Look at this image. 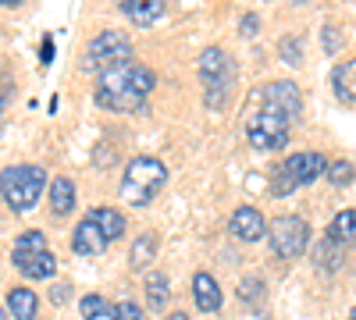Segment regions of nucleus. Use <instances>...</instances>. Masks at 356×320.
Here are the masks:
<instances>
[{
	"instance_id": "nucleus-1",
	"label": "nucleus",
	"mask_w": 356,
	"mask_h": 320,
	"mask_svg": "<svg viewBox=\"0 0 356 320\" xmlns=\"http://www.w3.org/2000/svg\"><path fill=\"white\" fill-rule=\"evenodd\" d=\"M154 85H157V75L146 65H132V61L114 65V68L100 71L97 103L114 114H132V110H143V100Z\"/></svg>"
},
{
	"instance_id": "nucleus-2",
	"label": "nucleus",
	"mask_w": 356,
	"mask_h": 320,
	"mask_svg": "<svg viewBox=\"0 0 356 320\" xmlns=\"http://www.w3.org/2000/svg\"><path fill=\"white\" fill-rule=\"evenodd\" d=\"M196 71H200V82H203V90H207V107H211V110H221V107L228 103L232 90H235L239 65H235L221 47H211V50H203Z\"/></svg>"
},
{
	"instance_id": "nucleus-3",
	"label": "nucleus",
	"mask_w": 356,
	"mask_h": 320,
	"mask_svg": "<svg viewBox=\"0 0 356 320\" xmlns=\"http://www.w3.org/2000/svg\"><path fill=\"white\" fill-rule=\"evenodd\" d=\"M47 185V171L36 164H11L0 171V192H4L11 210H33Z\"/></svg>"
},
{
	"instance_id": "nucleus-4",
	"label": "nucleus",
	"mask_w": 356,
	"mask_h": 320,
	"mask_svg": "<svg viewBox=\"0 0 356 320\" xmlns=\"http://www.w3.org/2000/svg\"><path fill=\"white\" fill-rule=\"evenodd\" d=\"M168 182V167L157 157H136L129 160L125 174H122V196L132 207H146Z\"/></svg>"
},
{
	"instance_id": "nucleus-5",
	"label": "nucleus",
	"mask_w": 356,
	"mask_h": 320,
	"mask_svg": "<svg viewBox=\"0 0 356 320\" xmlns=\"http://www.w3.org/2000/svg\"><path fill=\"white\" fill-rule=\"evenodd\" d=\"M324 171H328V160L321 153H314V150L310 153H292L271 174V196H292L300 185H310L314 178H321Z\"/></svg>"
},
{
	"instance_id": "nucleus-6",
	"label": "nucleus",
	"mask_w": 356,
	"mask_h": 320,
	"mask_svg": "<svg viewBox=\"0 0 356 320\" xmlns=\"http://www.w3.org/2000/svg\"><path fill=\"white\" fill-rule=\"evenodd\" d=\"M132 61V43L125 33L118 28H104L100 36H93L86 43V57H82V68L86 71H107L114 65H125Z\"/></svg>"
},
{
	"instance_id": "nucleus-7",
	"label": "nucleus",
	"mask_w": 356,
	"mask_h": 320,
	"mask_svg": "<svg viewBox=\"0 0 356 320\" xmlns=\"http://www.w3.org/2000/svg\"><path fill=\"white\" fill-rule=\"evenodd\" d=\"M289 132H292V121L282 118V114H271V110H253L246 118V139L260 153L289 146Z\"/></svg>"
},
{
	"instance_id": "nucleus-8",
	"label": "nucleus",
	"mask_w": 356,
	"mask_h": 320,
	"mask_svg": "<svg viewBox=\"0 0 356 320\" xmlns=\"http://www.w3.org/2000/svg\"><path fill=\"white\" fill-rule=\"evenodd\" d=\"M307 242H310V224L300 214H285V217H275L271 221V249L282 260L300 256L307 249Z\"/></svg>"
},
{
	"instance_id": "nucleus-9",
	"label": "nucleus",
	"mask_w": 356,
	"mask_h": 320,
	"mask_svg": "<svg viewBox=\"0 0 356 320\" xmlns=\"http://www.w3.org/2000/svg\"><path fill=\"white\" fill-rule=\"evenodd\" d=\"M257 96L264 100V110L282 114V118H289V121H296L300 110H303V96H300V90H296V82H289V78L267 82Z\"/></svg>"
},
{
	"instance_id": "nucleus-10",
	"label": "nucleus",
	"mask_w": 356,
	"mask_h": 320,
	"mask_svg": "<svg viewBox=\"0 0 356 320\" xmlns=\"http://www.w3.org/2000/svg\"><path fill=\"white\" fill-rule=\"evenodd\" d=\"M232 235L239 242H260L267 235V221L257 207H239L232 214Z\"/></svg>"
},
{
	"instance_id": "nucleus-11",
	"label": "nucleus",
	"mask_w": 356,
	"mask_h": 320,
	"mask_svg": "<svg viewBox=\"0 0 356 320\" xmlns=\"http://www.w3.org/2000/svg\"><path fill=\"white\" fill-rule=\"evenodd\" d=\"M72 249H75L79 256H100V253L107 249V239H104V231L97 228V221H89V217H86V221L75 228Z\"/></svg>"
},
{
	"instance_id": "nucleus-12",
	"label": "nucleus",
	"mask_w": 356,
	"mask_h": 320,
	"mask_svg": "<svg viewBox=\"0 0 356 320\" xmlns=\"http://www.w3.org/2000/svg\"><path fill=\"white\" fill-rule=\"evenodd\" d=\"M193 296H196L200 313H218V310H221V285L214 281V274L200 271V274L193 278Z\"/></svg>"
},
{
	"instance_id": "nucleus-13",
	"label": "nucleus",
	"mask_w": 356,
	"mask_h": 320,
	"mask_svg": "<svg viewBox=\"0 0 356 320\" xmlns=\"http://www.w3.org/2000/svg\"><path fill=\"white\" fill-rule=\"evenodd\" d=\"M36 310H40V299L33 288H11L8 292V313L15 320H36Z\"/></svg>"
},
{
	"instance_id": "nucleus-14",
	"label": "nucleus",
	"mask_w": 356,
	"mask_h": 320,
	"mask_svg": "<svg viewBox=\"0 0 356 320\" xmlns=\"http://www.w3.org/2000/svg\"><path fill=\"white\" fill-rule=\"evenodd\" d=\"M75 203H79L75 182H72V178H54V185H50V210H54L57 217H65V214H72Z\"/></svg>"
},
{
	"instance_id": "nucleus-15",
	"label": "nucleus",
	"mask_w": 356,
	"mask_h": 320,
	"mask_svg": "<svg viewBox=\"0 0 356 320\" xmlns=\"http://www.w3.org/2000/svg\"><path fill=\"white\" fill-rule=\"evenodd\" d=\"M43 249H47V235H43V231H22V235L15 239V246H11V264L18 267V264H25L29 256H36Z\"/></svg>"
},
{
	"instance_id": "nucleus-16",
	"label": "nucleus",
	"mask_w": 356,
	"mask_h": 320,
	"mask_svg": "<svg viewBox=\"0 0 356 320\" xmlns=\"http://www.w3.org/2000/svg\"><path fill=\"white\" fill-rule=\"evenodd\" d=\"M332 90L342 103H356V61H346L332 71Z\"/></svg>"
},
{
	"instance_id": "nucleus-17",
	"label": "nucleus",
	"mask_w": 356,
	"mask_h": 320,
	"mask_svg": "<svg viewBox=\"0 0 356 320\" xmlns=\"http://www.w3.org/2000/svg\"><path fill=\"white\" fill-rule=\"evenodd\" d=\"M18 271H22L29 281H47V278H54V271H57V260H54L50 249H43V253H36V256H29L25 264H18Z\"/></svg>"
},
{
	"instance_id": "nucleus-18",
	"label": "nucleus",
	"mask_w": 356,
	"mask_h": 320,
	"mask_svg": "<svg viewBox=\"0 0 356 320\" xmlns=\"http://www.w3.org/2000/svg\"><path fill=\"white\" fill-rule=\"evenodd\" d=\"M89 221H97V228L104 231V239L114 242V239H122L125 235V217L118 214L114 207H97L93 214H89Z\"/></svg>"
},
{
	"instance_id": "nucleus-19",
	"label": "nucleus",
	"mask_w": 356,
	"mask_h": 320,
	"mask_svg": "<svg viewBox=\"0 0 356 320\" xmlns=\"http://www.w3.org/2000/svg\"><path fill=\"white\" fill-rule=\"evenodd\" d=\"M125 15L132 18V25H139V28H150V25H154V22L164 15V0H132Z\"/></svg>"
},
{
	"instance_id": "nucleus-20",
	"label": "nucleus",
	"mask_w": 356,
	"mask_h": 320,
	"mask_svg": "<svg viewBox=\"0 0 356 320\" xmlns=\"http://www.w3.org/2000/svg\"><path fill=\"white\" fill-rule=\"evenodd\" d=\"M79 313L82 320H118V306H111L104 296H82Z\"/></svg>"
},
{
	"instance_id": "nucleus-21",
	"label": "nucleus",
	"mask_w": 356,
	"mask_h": 320,
	"mask_svg": "<svg viewBox=\"0 0 356 320\" xmlns=\"http://www.w3.org/2000/svg\"><path fill=\"white\" fill-rule=\"evenodd\" d=\"M154 256H157V239L154 235H139L132 242V256H129V267L132 271H146L154 264Z\"/></svg>"
},
{
	"instance_id": "nucleus-22",
	"label": "nucleus",
	"mask_w": 356,
	"mask_h": 320,
	"mask_svg": "<svg viewBox=\"0 0 356 320\" xmlns=\"http://www.w3.org/2000/svg\"><path fill=\"white\" fill-rule=\"evenodd\" d=\"M328 235L335 239V242H353L356 239V210H339L335 214V221H332V228H328Z\"/></svg>"
},
{
	"instance_id": "nucleus-23",
	"label": "nucleus",
	"mask_w": 356,
	"mask_h": 320,
	"mask_svg": "<svg viewBox=\"0 0 356 320\" xmlns=\"http://www.w3.org/2000/svg\"><path fill=\"white\" fill-rule=\"evenodd\" d=\"M317 267L324 271V267H328V271H335L339 264H342V242H335L332 235H324L321 242H317Z\"/></svg>"
},
{
	"instance_id": "nucleus-24",
	"label": "nucleus",
	"mask_w": 356,
	"mask_h": 320,
	"mask_svg": "<svg viewBox=\"0 0 356 320\" xmlns=\"http://www.w3.org/2000/svg\"><path fill=\"white\" fill-rule=\"evenodd\" d=\"M168 299H171L168 278L164 274H150V278H146V303H150V310H164Z\"/></svg>"
},
{
	"instance_id": "nucleus-25",
	"label": "nucleus",
	"mask_w": 356,
	"mask_h": 320,
	"mask_svg": "<svg viewBox=\"0 0 356 320\" xmlns=\"http://www.w3.org/2000/svg\"><path fill=\"white\" fill-rule=\"evenodd\" d=\"M235 292H239V303H260V296H264V278H257V274H253V278H243Z\"/></svg>"
},
{
	"instance_id": "nucleus-26",
	"label": "nucleus",
	"mask_w": 356,
	"mask_h": 320,
	"mask_svg": "<svg viewBox=\"0 0 356 320\" xmlns=\"http://www.w3.org/2000/svg\"><path fill=\"white\" fill-rule=\"evenodd\" d=\"M324 174H328L332 185H349L353 174H356V167H353L349 160H335V164H328V171H324Z\"/></svg>"
},
{
	"instance_id": "nucleus-27",
	"label": "nucleus",
	"mask_w": 356,
	"mask_h": 320,
	"mask_svg": "<svg viewBox=\"0 0 356 320\" xmlns=\"http://www.w3.org/2000/svg\"><path fill=\"white\" fill-rule=\"evenodd\" d=\"M278 50H282V61L285 65H300L303 61V40H296V36H285L278 43Z\"/></svg>"
},
{
	"instance_id": "nucleus-28",
	"label": "nucleus",
	"mask_w": 356,
	"mask_h": 320,
	"mask_svg": "<svg viewBox=\"0 0 356 320\" xmlns=\"http://www.w3.org/2000/svg\"><path fill=\"white\" fill-rule=\"evenodd\" d=\"M321 43H324V50H328V53H339V50H342V36H339V28H335V25H324Z\"/></svg>"
},
{
	"instance_id": "nucleus-29",
	"label": "nucleus",
	"mask_w": 356,
	"mask_h": 320,
	"mask_svg": "<svg viewBox=\"0 0 356 320\" xmlns=\"http://www.w3.org/2000/svg\"><path fill=\"white\" fill-rule=\"evenodd\" d=\"M118 320H146V317H143V310L136 303H122L118 306Z\"/></svg>"
},
{
	"instance_id": "nucleus-30",
	"label": "nucleus",
	"mask_w": 356,
	"mask_h": 320,
	"mask_svg": "<svg viewBox=\"0 0 356 320\" xmlns=\"http://www.w3.org/2000/svg\"><path fill=\"white\" fill-rule=\"evenodd\" d=\"M257 28H260V18H257V15H246L243 25H239V33H243V36H257Z\"/></svg>"
},
{
	"instance_id": "nucleus-31",
	"label": "nucleus",
	"mask_w": 356,
	"mask_h": 320,
	"mask_svg": "<svg viewBox=\"0 0 356 320\" xmlns=\"http://www.w3.org/2000/svg\"><path fill=\"white\" fill-rule=\"evenodd\" d=\"M68 296H72V292H68V285H54V292H50V299H54V303H65Z\"/></svg>"
},
{
	"instance_id": "nucleus-32",
	"label": "nucleus",
	"mask_w": 356,
	"mask_h": 320,
	"mask_svg": "<svg viewBox=\"0 0 356 320\" xmlns=\"http://www.w3.org/2000/svg\"><path fill=\"white\" fill-rule=\"evenodd\" d=\"M40 57H43V65H50V57H54V43H50V40H43V47H40Z\"/></svg>"
},
{
	"instance_id": "nucleus-33",
	"label": "nucleus",
	"mask_w": 356,
	"mask_h": 320,
	"mask_svg": "<svg viewBox=\"0 0 356 320\" xmlns=\"http://www.w3.org/2000/svg\"><path fill=\"white\" fill-rule=\"evenodd\" d=\"M8 96H11V90L4 85V78H0V114H4V107H8Z\"/></svg>"
},
{
	"instance_id": "nucleus-34",
	"label": "nucleus",
	"mask_w": 356,
	"mask_h": 320,
	"mask_svg": "<svg viewBox=\"0 0 356 320\" xmlns=\"http://www.w3.org/2000/svg\"><path fill=\"white\" fill-rule=\"evenodd\" d=\"M164 320H189V317H186V313H168Z\"/></svg>"
},
{
	"instance_id": "nucleus-35",
	"label": "nucleus",
	"mask_w": 356,
	"mask_h": 320,
	"mask_svg": "<svg viewBox=\"0 0 356 320\" xmlns=\"http://www.w3.org/2000/svg\"><path fill=\"white\" fill-rule=\"evenodd\" d=\"M0 4H8V8H18V4H22V0H0Z\"/></svg>"
},
{
	"instance_id": "nucleus-36",
	"label": "nucleus",
	"mask_w": 356,
	"mask_h": 320,
	"mask_svg": "<svg viewBox=\"0 0 356 320\" xmlns=\"http://www.w3.org/2000/svg\"><path fill=\"white\" fill-rule=\"evenodd\" d=\"M4 317H8V310H0V320H4Z\"/></svg>"
},
{
	"instance_id": "nucleus-37",
	"label": "nucleus",
	"mask_w": 356,
	"mask_h": 320,
	"mask_svg": "<svg viewBox=\"0 0 356 320\" xmlns=\"http://www.w3.org/2000/svg\"><path fill=\"white\" fill-rule=\"evenodd\" d=\"M349 320H356V310H353V313H349Z\"/></svg>"
}]
</instances>
